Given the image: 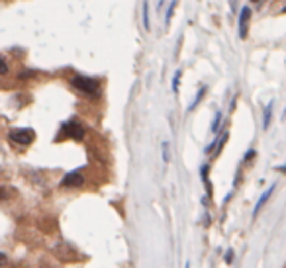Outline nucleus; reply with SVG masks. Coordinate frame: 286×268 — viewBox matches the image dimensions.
Returning a JSON list of instances; mask_svg holds the SVG:
<instances>
[{
  "mask_svg": "<svg viewBox=\"0 0 286 268\" xmlns=\"http://www.w3.org/2000/svg\"><path fill=\"white\" fill-rule=\"evenodd\" d=\"M71 84L77 88V90L88 94V96H94V94L98 92V81H96V79H90V77H84V75L73 77Z\"/></svg>",
  "mask_w": 286,
  "mask_h": 268,
  "instance_id": "1",
  "label": "nucleus"
},
{
  "mask_svg": "<svg viewBox=\"0 0 286 268\" xmlns=\"http://www.w3.org/2000/svg\"><path fill=\"white\" fill-rule=\"evenodd\" d=\"M8 139L16 143V145H30L32 141L36 139V131L30 128H18V129H10L8 133Z\"/></svg>",
  "mask_w": 286,
  "mask_h": 268,
  "instance_id": "2",
  "label": "nucleus"
},
{
  "mask_svg": "<svg viewBox=\"0 0 286 268\" xmlns=\"http://www.w3.org/2000/svg\"><path fill=\"white\" fill-rule=\"evenodd\" d=\"M61 135L63 137H71V139L79 141L84 137V128L83 124H79V121H67V124H63L61 126Z\"/></svg>",
  "mask_w": 286,
  "mask_h": 268,
  "instance_id": "3",
  "label": "nucleus"
},
{
  "mask_svg": "<svg viewBox=\"0 0 286 268\" xmlns=\"http://www.w3.org/2000/svg\"><path fill=\"white\" fill-rule=\"evenodd\" d=\"M251 20V8L249 6H243L239 12V37L245 39L247 37V22Z\"/></svg>",
  "mask_w": 286,
  "mask_h": 268,
  "instance_id": "4",
  "label": "nucleus"
},
{
  "mask_svg": "<svg viewBox=\"0 0 286 268\" xmlns=\"http://www.w3.org/2000/svg\"><path fill=\"white\" fill-rule=\"evenodd\" d=\"M81 184H83V175L79 170H73L69 175H65L61 180V186L65 188H79Z\"/></svg>",
  "mask_w": 286,
  "mask_h": 268,
  "instance_id": "5",
  "label": "nucleus"
},
{
  "mask_svg": "<svg viewBox=\"0 0 286 268\" xmlns=\"http://www.w3.org/2000/svg\"><path fill=\"white\" fill-rule=\"evenodd\" d=\"M273 108H274V102L271 100L267 108H265V112H263V129L267 131V129L271 128V119H273Z\"/></svg>",
  "mask_w": 286,
  "mask_h": 268,
  "instance_id": "6",
  "label": "nucleus"
},
{
  "mask_svg": "<svg viewBox=\"0 0 286 268\" xmlns=\"http://www.w3.org/2000/svg\"><path fill=\"white\" fill-rule=\"evenodd\" d=\"M273 192H274V186H269V190H267V192L263 194L261 198H259V202H257V206H255V210H253V213H255V215H257V213L261 211V208L265 206V204H267V200L271 198V194H273Z\"/></svg>",
  "mask_w": 286,
  "mask_h": 268,
  "instance_id": "7",
  "label": "nucleus"
},
{
  "mask_svg": "<svg viewBox=\"0 0 286 268\" xmlns=\"http://www.w3.org/2000/svg\"><path fill=\"white\" fill-rule=\"evenodd\" d=\"M204 94H206V86H200V88H198V92H196V96H194V100H192V104L188 106V112H192L196 106L200 104V100L204 98Z\"/></svg>",
  "mask_w": 286,
  "mask_h": 268,
  "instance_id": "8",
  "label": "nucleus"
},
{
  "mask_svg": "<svg viewBox=\"0 0 286 268\" xmlns=\"http://www.w3.org/2000/svg\"><path fill=\"white\" fill-rule=\"evenodd\" d=\"M143 28L149 32L151 30V23H149V4H147V0L143 2Z\"/></svg>",
  "mask_w": 286,
  "mask_h": 268,
  "instance_id": "9",
  "label": "nucleus"
},
{
  "mask_svg": "<svg viewBox=\"0 0 286 268\" xmlns=\"http://www.w3.org/2000/svg\"><path fill=\"white\" fill-rule=\"evenodd\" d=\"M180 77H182V70H175V77H173V84H171V88H173V92H175V94H179Z\"/></svg>",
  "mask_w": 286,
  "mask_h": 268,
  "instance_id": "10",
  "label": "nucleus"
},
{
  "mask_svg": "<svg viewBox=\"0 0 286 268\" xmlns=\"http://www.w3.org/2000/svg\"><path fill=\"white\" fill-rule=\"evenodd\" d=\"M177 4H179V0H173V2L169 4L167 16H165V26H169V23H171V18H173V14H175V8H177Z\"/></svg>",
  "mask_w": 286,
  "mask_h": 268,
  "instance_id": "11",
  "label": "nucleus"
},
{
  "mask_svg": "<svg viewBox=\"0 0 286 268\" xmlns=\"http://www.w3.org/2000/svg\"><path fill=\"white\" fill-rule=\"evenodd\" d=\"M222 124V112H216V117L212 121V133H218V126Z\"/></svg>",
  "mask_w": 286,
  "mask_h": 268,
  "instance_id": "12",
  "label": "nucleus"
},
{
  "mask_svg": "<svg viewBox=\"0 0 286 268\" xmlns=\"http://www.w3.org/2000/svg\"><path fill=\"white\" fill-rule=\"evenodd\" d=\"M163 161L169 163V143H163Z\"/></svg>",
  "mask_w": 286,
  "mask_h": 268,
  "instance_id": "13",
  "label": "nucleus"
},
{
  "mask_svg": "<svg viewBox=\"0 0 286 268\" xmlns=\"http://www.w3.org/2000/svg\"><path fill=\"white\" fill-rule=\"evenodd\" d=\"M8 72V65H6V57H2V67H0V75H6Z\"/></svg>",
  "mask_w": 286,
  "mask_h": 268,
  "instance_id": "14",
  "label": "nucleus"
},
{
  "mask_svg": "<svg viewBox=\"0 0 286 268\" xmlns=\"http://www.w3.org/2000/svg\"><path fill=\"white\" fill-rule=\"evenodd\" d=\"M231 260H233V251L229 249V251H227V253H226V262H227V264H229Z\"/></svg>",
  "mask_w": 286,
  "mask_h": 268,
  "instance_id": "15",
  "label": "nucleus"
},
{
  "mask_svg": "<svg viewBox=\"0 0 286 268\" xmlns=\"http://www.w3.org/2000/svg\"><path fill=\"white\" fill-rule=\"evenodd\" d=\"M253 155H255V151L251 149V151H247V155H245V161H249V159H253Z\"/></svg>",
  "mask_w": 286,
  "mask_h": 268,
  "instance_id": "16",
  "label": "nucleus"
},
{
  "mask_svg": "<svg viewBox=\"0 0 286 268\" xmlns=\"http://www.w3.org/2000/svg\"><path fill=\"white\" fill-rule=\"evenodd\" d=\"M165 6V0H159V4H157V10H161Z\"/></svg>",
  "mask_w": 286,
  "mask_h": 268,
  "instance_id": "17",
  "label": "nucleus"
},
{
  "mask_svg": "<svg viewBox=\"0 0 286 268\" xmlns=\"http://www.w3.org/2000/svg\"><path fill=\"white\" fill-rule=\"evenodd\" d=\"M282 14H286V6H284V8H282Z\"/></svg>",
  "mask_w": 286,
  "mask_h": 268,
  "instance_id": "18",
  "label": "nucleus"
},
{
  "mask_svg": "<svg viewBox=\"0 0 286 268\" xmlns=\"http://www.w3.org/2000/svg\"><path fill=\"white\" fill-rule=\"evenodd\" d=\"M251 2H259V0H251Z\"/></svg>",
  "mask_w": 286,
  "mask_h": 268,
  "instance_id": "19",
  "label": "nucleus"
},
{
  "mask_svg": "<svg viewBox=\"0 0 286 268\" xmlns=\"http://www.w3.org/2000/svg\"><path fill=\"white\" fill-rule=\"evenodd\" d=\"M282 170H284V173H286V164H284V168H282Z\"/></svg>",
  "mask_w": 286,
  "mask_h": 268,
  "instance_id": "20",
  "label": "nucleus"
},
{
  "mask_svg": "<svg viewBox=\"0 0 286 268\" xmlns=\"http://www.w3.org/2000/svg\"><path fill=\"white\" fill-rule=\"evenodd\" d=\"M186 268H190V266H188V264H186Z\"/></svg>",
  "mask_w": 286,
  "mask_h": 268,
  "instance_id": "21",
  "label": "nucleus"
}]
</instances>
